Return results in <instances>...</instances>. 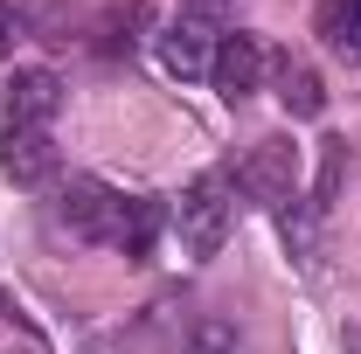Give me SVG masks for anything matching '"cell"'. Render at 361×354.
Instances as JSON below:
<instances>
[{"label":"cell","mask_w":361,"mask_h":354,"mask_svg":"<svg viewBox=\"0 0 361 354\" xmlns=\"http://www.w3.org/2000/svg\"><path fill=\"white\" fill-rule=\"evenodd\" d=\"M167 222L180 229V250L188 257H216L229 243V222H236V174L209 167L195 188H180V202L167 209Z\"/></svg>","instance_id":"cell-1"},{"label":"cell","mask_w":361,"mask_h":354,"mask_svg":"<svg viewBox=\"0 0 361 354\" xmlns=\"http://www.w3.org/2000/svg\"><path fill=\"white\" fill-rule=\"evenodd\" d=\"M236 188L264 209H285L299 202V146L292 139H257L243 160H236Z\"/></svg>","instance_id":"cell-2"},{"label":"cell","mask_w":361,"mask_h":354,"mask_svg":"<svg viewBox=\"0 0 361 354\" xmlns=\"http://www.w3.org/2000/svg\"><path fill=\"white\" fill-rule=\"evenodd\" d=\"M216 42H223V28H216V14H174L167 28H160V63L174 70L180 84H195V77H209L216 70Z\"/></svg>","instance_id":"cell-3"},{"label":"cell","mask_w":361,"mask_h":354,"mask_svg":"<svg viewBox=\"0 0 361 354\" xmlns=\"http://www.w3.org/2000/svg\"><path fill=\"white\" fill-rule=\"evenodd\" d=\"M118 188H104V181L77 174L70 188H63V202H56V216H63V229L70 236H84V243H111V229H118Z\"/></svg>","instance_id":"cell-4"},{"label":"cell","mask_w":361,"mask_h":354,"mask_svg":"<svg viewBox=\"0 0 361 354\" xmlns=\"http://www.w3.org/2000/svg\"><path fill=\"white\" fill-rule=\"evenodd\" d=\"M56 167H63V153H56L49 126H7L0 133V174L14 188H42V181H56Z\"/></svg>","instance_id":"cell-5"},{"label":"cell","mask_w":361,"mask_h":354,"mask_svg":"<svg viewBox=\"0 0 361 354\" xmlns=\"http://www.w3.org/2000/svg\"><path fill=\"white\" fill-rule=\"evenodd\" d=\"M209 84L223 90L229 104H243L250 90L264 84V42H257V35H243V28H229L223 42H216V70H209Z\"/></svg>","instance_id":"cell-6"},{"label":"cell","mask_w":361,"mask_h":354,"mask_svg":"<svg viewBox=\"0 0 361 354\" xmlns=\"http://www.w3.org/2000/svg\"><path fill=\"white\" fill-rule=\"evenodd\" d=\"M0 104H7V126H49L63 111V84H56V70H14Z\"/></svg>","instance_id":"cell-7"},{"label":"cell","mask_w":361,"mask_h":354,"mask_svg":"<svg viewBox=\"0 0 361 354\" xmlns=\"http://www.w3.org/2000/svg\"><path fill=\"white\" fill-rule=\"evenodd\" d=\"M160 229H167V202H153V195H126V202H118V229H111V250H126V257H153Z\"/></svg>","instance_id":"cell-8"},{"label":"cell","mask_w":361,"mask_h":354,"mask_svg":"<svg viewBox=\"0 0 361 354\" xmlns=\"http://www.w3.org/2000/svg\"><path fill=\"white\" fill-rule=\"evenodd\" d=\"M313 35H319V49L334 63H361V0H319Z\"/></svg>","instance_id":"cell-9"},{"label":"cell","mask_w":361,"mask_h":354,"mask_svg":"<svg viewBox=\"0 0 361 354\" xmlns=\"http://www.w3.org/2000/svg\"><path fill=\"white\" fill-rule=\"evenodd\" d=\"M278 97H285L292 118H319L326 111V90H319V77L306 63H278Z\"/></svg>","instance_id":"cell-10"},{"label":"cell","mask_w":361,"mask_h":354,"mask_svg":"<svg viewBox=\"0 0 361 354\" xmlns=\"http://www.w3.org/2000/svg\"><path fill=\"white\" fill-rule=\"evenodd\" d=\"M180 354H236V326L223 312H195L180 326Z\"/></svg>","instance_id":"cell-11"},{"label":"cell","mask_w":361,"mask_h":354,"mask_svg":"<svg viewBox=\"0 0 361 354\" xmlns=\"http://www.w3.org/2000/svg\"><path fill=\"white\" fill-rule=\"evenodd\" d=\"M341 167H348V146H341V139H326V160H319V188H313V209H334V195H341Z\"/></svg>","instance_id":"cell-12"},{"label":"cell","mask_w":361,"mask_h":354,"mask_svg":"<svg viewBox=\"0 0 361 354\" xmlns=\"http://www.w3.org/2000/svg\"><path fill=\"white\" fill-rule=\"evenodd\" d=\"M14 42H21V14H14V7L0 0V63L14 56Z\"/></svg>","instance_id":"cell-13"}]
</instances>
